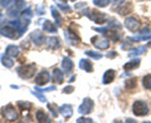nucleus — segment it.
<instances>
[{
    "mask_svg": "<svg viewBox=\"0 0 151 123\" xmlns=\"http://www.w3.org/2000/svg\"><path fill=\"white\" fill-rule=\"evenodd\" d=\"M1 64L5 68H13L14 67V60L12 59V56H9V55L5 54V55L1 56Z\"/></svg>",
    "mask_w": 151,
    "mask_h": 123,
    "instance_id": "nucleus-21",
    "label": "nucleus"
},
{
    "mask_svg": "<svg viewBox=\"0 0 151 123\" xmlns=\"http://www.w3.org/2000/svg\"><path fill=\"white\" fill-rule=\"evenodd\" d=\"M48 108L50 109V112L53 113V116H54V117L58 116V111H57V109H58V108H57V107H54L53 104H48Z\"/></svg>",
    "mask_w": 151,
    "mask_h": 123,
    "instance_id": "nucleus-34",
    "label": "nucleus"
},
{
    "mask_svg": "<svg viewBox=\"0 0 151 123\" xmlns=\"http://www.w3.org/2000/svg\"><path fill=\"white\" fill-rule=\"evenodd\" d=\"M140 59H132V60H130V61H127V63L124 65V69L125 70H127V72H130V70H134V69H136L140 65Z\"/></svg>",
    "mask_w": 151,
    "mask_h": 123,
    "instance_id": "nucleus-16",
    "label": "nucleus"
},
{
    "mask_svg": "<svg viewBox=\"0 0 151 123\" xmlns=\"http://www.w3.org/2000/svg\"><path fill=\"white\" fill-rule=\"evenodd\" d=\"M50 80V75L47 70H42L35 77V84L37 86H47Z\"/></svg>",
    "mask_w": 151,
    "mask_h": 123,
    "instance_id": "nucleus-10",
    "label": "nucleus"
},
{
    "mask_svg": "<svg viewBox=\"0 0 151 123\" xmlns=\"http://www.w3.org/2000/svg\"><path fill=\"white\" fill-rule=\"evenodd\" d=\"M86 55L91 56V58H94V59H101L102 56H103L101 53H97V51H93V50H87L86 51Z\"/></svg>",
    "mask_w": 151,
    "mask_h": 123,
    "instance_id": "nucleus-31",
    "label": "nucleus"
},
{
    "mask_svg": "<svg viewBox=\"0 0 151 123\" xmlns=\"http://www.w3.org/2000/svg\"><path fill=\"white\" fill-rule=\"evenodd\" d=\"M58 8H59V9H62L63 11H67V13L70 11V8H69L68 5H64V4H58Z\"/></svg>",
    "mask_w": 151,
    "mask_h": 123,
    "instance_id": "nucleus-36",
    "label": "nucleus"
},
{
    "mask_svg": "<svg viewBox=\"0 0 151 123\" xmlns=\"http://www.w3.org/2000/svg\"><path fill=\"white\" fill-rule=\"evenodd\" d=\"M0 34L4 35V36H6V38H9V39H14V38H17V36H20L19 31L14 26H12L10 24L3 26L1 29H0Z\"/></svg>",
    "mask_w": 151,
    "mask_h": 123,
    "instance_id": "nucleus-5",
    "label": "nucleus"
},
{
    "mask_svg": "<svg viewBox=\"0 0 151 123\" xmlns=\"http://www.w3.org/2000/svg\"><path fill=\"white\" fill-rule=\"evenodd\" d=\"M62 67H63V69H64L65 73H69L70 70L73 69V61L70 60L69 58H64V59L62 60Z\"/></svg>",
    "mask_w": 151,
    "mask_h": 123,
    "instance_id": "nucleus-23",
    "label": "nucleus"
},
{
    "mask_svg": "<svg viewBox=\"0 0 151 123\" xmlns=\"http://www.w3.org/2000/svg\"><path fill=\"white\" fill-rule=\"evenodd\" d=\"M93 106H94V103H93L92 99L91 98H86L82 102V104L78 107V112L81 113V114H88V113L92 112Z\"/></svg>",
    "mask_w": 151,
    "mask_h": 123,
    "instance_id": "nucleus-7",
    "label": "nucleus"
},
{
    "mask_svg": "<svg viewBox=\"0 0 151 123\" xmlns=\"http://www.w3.org/2000/svg\"><path fill=\"white\" fill-rule=\"evenodd\" d=\"M103 34H105V36L107 38V39H112L115 41H119L120 38H121L120 31L117 29H112V28H110V29H106L105 31H103Z\"/></svg>",
    "mask_w": 151,
    "mask_h": 123,
    "instance_id": "nucleus-12",
    "label": "nucleus"
},
{
    "mask_svg": "<svg viewBox=\"0 0 151 123\" xmlns=\"http://www.w3.org/2000/svg\"><path fill=\"white\" fill-rule=\"evenodd\" d=\"M142 86H144L145 89H149V91H151V74H147V75H145V77H144Z\"/></svg>",
    "mask_w": 151,
    "mask_h": 123,
    "instance_id": "nucleus-27",
    "label": "nucleus"
},
{
    "mask_svg": "<svg viewBox=\"0 0 151 123\" xmlns=\"http://www.w3.org/2000/svg\"><path fill=\"white\" fill-rule=\"evenodd\" d=\"M82 6H86V4H84V3H79V4H77V5H76V9L82 8Z\"/></svg>",
    "mask_w": 151,
    "mask_h": 123,
    "instance_id": "nucleus-41",
    "label": "nucleus"
},
{
    "mask_svg": "<svg viewBox=\"0 0 151 123\" xmlns=\"http://www.w3.org/2000/svg\"><path fill=\"white\" fill-rule=\"evenodd\" d=\"M145 50H146V46H140V48H136V49H134V50H131L130 53H129V55H130V56L140 55V54L145 53Z\"/></svg>",
    "mask_w": 151,
    "mask_h": 123,
    "instance_id": "nucleus-30",
    "label": "nucleus"
},
{
    "mask_svg": "<svg viewBox=\"0 0 151 123\" xmlns=\"http://www.w3.org/2000/svg\"><path fill=\"white\" fill-rule=\"evenodd\" d=\"M147 48H151V41H150V43L147 44Z\"/></svg>",
    "mask_w": 151,
    "mask_h": 123,
    "instance_id": "nucleus-45",
    "label": "nucleus"
},
{
    "mask_svg": "<svg viewBox=\"0 0 151 123\" xmlns=\"http://www.w3.org/2000/svg\"><path fill=\"white\" fill-rule=\"evenodd\" d=\"M18 107H19V109H22V111H29L30 108H32V104L29 102H23V101H19L18 102Z\"/></svg>",
    "mask_w": 151,
    "mask_h": 123,
    "instance_id": "nucleus-29",
    "label": "nucleus"
},
{
    "mask_svg": "<svg viewBox=\"0 0 151 123\" xmlns=\"http://www.w3.org/2000/svg\"><path fill=\"white\" fill-rule=\"evenodd\" d=\"M3 21H4V15L0 14V24H3Z\"/></svg>",
    "mask_w": 151,
    "mask_h": 123,
    "instance_id": "nucleus-44",
    "label": "nucleus"
},
{
    "mask_svg": "<svg viewBox=\"0 0 151 123\" xmlns=\"http://www.w3.org/2000/svg\"><path fill=\"white\" fill-rule=\"evenodd\" d=\"M110 3H111V0H93V4L98 8H106Z\"/></svg>",
    "mask_w": 151,
    "mask_h": 123,
    "instance_id": "nucleus-28",
    "label": "nucleus"
},
{
    "mask_svg": "<svg viewBox=\"0 0 151 123\" xmlns=\"http://www.w3.org/2000/svg\"><path fill=\"white\" fill-rule=\"evenodd\" d=\"M3 116L9 122H15V121H18V117H19L17 109L12 104H9V106L3 108Z\"/></svg>",
    "mask_w": 151,
    "mask_h": 123,
    "instance_id": "nucleus-4",
    "label": "nucleus"
},
{
    "mask_svg": "<svg viewBox=\"0 0 151 123\" xmlns=\"http://www.w3.org/2000/svg\"><path fill=\"white\" fill-rule=\"evenodd\" d=\"M122 3H125V0H113V4H115V5H120Z\"/></svg>",
    "mask_w": 151,
    "mask_h": 123,
    "instance_id": "nucleus-40",
    "label": "nucleus"
},
{
    "mask_svg": "<svg viewBox=\"0 0 151 123\" xmlns=\"http://www.w3.org/2000/svg\"><path fill=\"white\" fill-rule=\"evenodd\" d=\"M84 13H86V11H84ZM86 14H87V16L91 19L92 21L97 23V24H103V23H106V20H107V16L105 15V14L100 13L98 10H96V9H93V10H88Z\"/></svg>",
    "mask_w": 151,
    "mask_h": 123,
    "instance_id": "nucleus-3",
    "label": "nucleus"
},
{
    "mask_svg": "<svg viewBox=\"0 0 151 123\" xmlns=\"http://www.w3.org/2000/svg\"><path fill=\"white\" fill-rule=\"evenodd\" d=\"M117 10V13L120 14V15H127V14H130L131 11H132V5L131 4H124V5H119V8L116 9Z\"/></svg>",
    "mask_w": 151,
    "mask_h": 123,
    "instance_id": "nucleus-18",
    "label": "nucleus"
},
{
    "mask_svg": "<svg viewBox=\"0 0 151 123\" xmlns=\"http://www.w3.org/2000/svg\"><path fill=\"white\" fill-rule=\"evenodd\" d=\"M115 55H116L115 51H111V53H108V54H107V56H110V58H112V56H115Z\"/></svg>",
    "mask_w": 151,
    "mask_h": 123,
    "instance_id": "nucleus-42",
    "label": "nucleus"
},
{
    "mask_svg": "<svg viewBox=\"0 0 151 123\" xmlns=\"http://www.w3.org/2000/svg\"><path fill=\"white\" fill-rule=\"evenodd\" d=\"M64 36H65V39H67V43L70 45H77L79 43V36L76 34V33H73L72 30L64 31Z\"/></svg>",
    "mask_w": 151,
    "mask_h": 123,
    "instance_id": "nucleus-11",
    "label": "nucleus"
},
{
    "mask_svg": "<svg viewBox=\"0 0 151 123\" xmlns=\"http://www.w3.org/2000/svg\"><path fill=\"white\" fill-rule=\"evenodd\" d=\"M33 94H35V97H38V98H39V101H40V102H45V101H47V99H45V97L43 96V94H40V93L38 92V91L33 92Z\"/></svg>",
    "mask_w": 151,
    "mask_h": 123,
    "instance_id": "nucleus-35",
    "label": "nucleus"
},
{
    "mask_svg": "<svg viewBox=\"0 0 151 123\" xmlns=\"http://www.w3.org/2000/svg\"><path fill=\"white\" fill-rule=\"evenodd\" d=\"M30 39L37 46H40V45H43L45 43L47 38L43 35V33H40L39 30H34V31L30 33Z\"/></svg>",
    "mask_w": 151,
    "mask_h": 123,
    "instance_id": "nucleus-9",
    "label": "nucleus"
},
{
    "mask_svg": "<svg viewBox=\"0 0 151 123\" xmlns=\"http://www.w3.org/2000/svg\"><path fill=\"white\" fill-rule=\"evenodd\" d=\"M72 1H76V0H72Z\"/></svg>",
    "mask_w": 151,
    "mask_h": 123,
    "instance_id": "nucleus-47",
    "label": "nucleus"
},
{
    "mask_svg": "<svg viewBox=\"0 0 151 123\" xmlns=\"http://www.w3.org/2000/svg\"><path fill=\"white\" fill-rule=\"evenodd\" d=\"M74 80H76V75H73V77H70V79H69V83L74 82Z\"/></svg>",
    "mask_w": 151,
    "mask_h": 123,
    "instance_id": "nucleus-43",
    "label": "nucleus"
},
{
    "mask_svg": "<svg viewBox=\"0 0 151 123\" xmlns=\"http://www.w3.org/2000/svg\"><path fill=\"white\" fill-rule=\"evenodd\" d=\"M5 54L12 56V58H17V56L19 55V48L17 45H8L6 50H5Z\"/></svg>",
    "mask_w": 151,
    "mask_h": 123,
    "instance_id": "nucleus-20",
    "label": "nucleus"
},
{
    "mask_svg": "<svg viewBox=\"0 0 151 123\" xmlns=\"http://www.w3.org/2000/svg\"><path fill=\"white\" fill-rule=\"evenodd\" d=\"M74 91V88L72 87V86H68V87H65L64 89H63V93H67V94H69V93H72Z\"/></svg>",
    "mask_w": 151,
    "mask_h": 123,
    "instance_id": "nucleus-37",
    "label": "nucleus"
},
{
    "mask_svg": "<svg viewBox=\"0 0 151 123\" xmlns=\"http://www.w3.org/2000/svg\"><path fill=\"white\" fill-rule=\"evenodd\" d=\"M35 70H37V65L34 63H30V64H25V65L19 67L18 68V74L24 79H29L32 77H34Z\"/></svg>",
    "mask_w": 151,
    "mask_h": 123,
    "instance_id": "nucleus-1",
    "label": "nucleus"
},
{
    "mask_svg": "<svg viewBox=\"0 0 151 123\" xmlns=\"http://www.w3.org/2000/svg\"><path fill=\"white\" fill-rule=\"evenodd\" d=\"M59 112L64 118H69L73 114V107L70 104H63L59 107Z\"/></svg>",
    "mask_w": 151,
    "mask_h": 123,
    "instance_id": "nucleus-15",
    "label": "nucleus"
},
{
    "mask_svg": "<svg viewBox=\"0 0 151 123\" xmlns=\"http://www.w3.org/2000/svg\"><path fill=\"white\" fill-rule=\"evenodd\" d=\"M63 79H64V73L60 69L54 68L53 69V80H54L57 84H60V83L63 82Z\"/></svg>",
    "mask_w": 151,
    "mask_h": 123,
    "instance_id": "nucleus-17",
    "label": "nucleus"
},
{
    "mask_svg": "<svg viewBox=\"0 0 151 123\" xmlns=\"http://www.w3.org/2000/svg\"><path fill=\"white\" fill-rule=\"evenodd\" d=\"M59 39L57 36H50V38H47L45 40V46L50 50H54V49H58L59 48Z\"/></svg>",
    "mask_w": 151,
    "mask_h": 123,
    "instance_id": "nucleus-13",
    "label": "nucleus"
},
{
    "mask_svg": "<svg viewBox=\"0 0 151 123\" xmlns=\"http://www.w3.org/2000/svg\"><path fill=\"white\" fill-rule=\"evenodd\" d=\"M116 77V72H115V69H108L105 72V74H103V80H102V83L103 84H110L113 82V79H115Z\"/></svg>",
    "mask_w": 151,
    "mask_h": 123,
    "instance_id": "nucleus-14",
    "label": "nucleus"
},
{
    "mask_svg": "<svg viewBox=\"0 0 151 123\" xmlns=\"http://www.w3.org/2000/svg\"><path fill=\"white\" fill-rule=\"evenodd\" d=\"M132 112H134L135 116L137 117H144L149 113V106L147 103L144 101H136L134 104H132Z\"/></svg>",
    "mask_w": 151,
    "mask_h": 123,
    "instance_id": "nucleus-2",
    "label": "nucleus"
},
{
    "mask_svg": "<svg viewBox=\"0 0 151 123\" xmlns=\"http://www.w3.org/2000/svg\"><path fill=\"white\" fill-rule=\"evenodd\" d=\"M43 30L48 31V33H55L57 31V25H54L53 23L49 21V20H45L43 23Z\"/></svg>",
    "mask_w": 151,
    "mask_h": 123,
    "instance_id": "nucleus-22",
    "label": "nucleus"
},
{
    "mask_svg": "<svg viewBox=\"0 0 151 123\" xmlns=\"http://www.w3.org/2000/svg\"><path fill=\"white\" fill-rule=\"evenodd\" d=\"M37 14H39V15L44 14V9H43V6H38V9H37Z\"/></svg>",
    "mask_w": 151,
    "mask_h": 123,
    "instance_id": "nucleus-39",
    "label": "nucleus"
},
{
    "mask_svg": "<svg viewBox=\"0 0 151 123\" xmlns=\"http://www.w3.org/2000/svg\"><path fill=\"white\" fill-rule=\"evenodd\" d=\"M60 1H63V3H65V1H67V0H60Z\"/></svg>",
    "mask_w": 151,
    "mask_h": 123,
    "instance_id": "nucleus-46",
    "label": "nucleus"
},
{
    "mask_svg": "<svg viewBox=\"0 0 151 123\" xmlns=\"http://www.w3.org/2000/svg\"><path fill=\"white\" fill-rule=\"evenodd\" d=\"M125 26L130 31H139L140 29V21L135 16H129L125 19Z\"/></svg>",
    "mask_w": 151,
    "mask_h": 123,
    "instance_id": "nucleus-8",
    "label": "nucleus"
},
{
    "mask_svg": "<svg viewBox=\"0 0 151 123\" xmlns=\"http://www.w3.org/2000/svg\"><path fill=\"white\" fill-rule=\"evenodd\" d=\"M14 5L23 10V9H25V1L24 0H14Z\"/></svg>",
    "mask_w": 151,
    "mask_h": 123,
    "instance_id": "nucleus-33",
    "label": "nucleus"
},
{
    "mask_svg": "<svg viewBox=\"0 0 151 123\" xmlns=\"http://www.w3.org/2000/svg\"><path fill=\"white\" fill-rule=\"evenodd\" d=\"M91 43L96 46L97 49H101V50H105L107 49L108 46H110V41H108V39L105 36V38H98V36H93Z\"/></svg>",
    "mask_w": 151,
    "mask_h": 123,
    "instance_id": "nucleus-6",
    "label": "nucleus"
},
{
    "mask_svg": "<svg viewBox=\"0 0 151 123\" xmlns=\"http://www.w3.org/2000/svg\"><path fill=\"white\" fill-rule=\"evenodd\" d=\"M79 68L86 70V72H88V73L93 72V65L88 59H82L81 61H79Z\"/></svg>",
    "mask_w": 151,
    "mask_h": 123,
    "instance_id": "nucleus-19",
    "label": "nucleus"
},
{
    "mask_svg": "<svg viewBox=\"0 0 151 123\" xmlns=\"http://www.w3.org/2000/svg\"><path fill=\"white\" fill-rule=\"evenodd\" d=\"M136 86H137V80L136 78H130V79H126L125 82V87L126 89H129V91H132V89H135Z\"/></svg>",
    "mask_w": 151,
    "mask_h": 123,
    "instance_id": "nucleus-25",
    "label": "nucleus"
},
{
    "mask_svg": "<svg viewBox=\"0 0 151 123\" xmlns=\"http://www.w3.org/2000/svg\"><path fill=\"white\" fill-rule=\"evenodd\" d=\"M52 15L54 16V19H55V25L57 26H60L62 25V18H60V15H59V13H58V10H57L55 8H52Z\"/></svg>",
    "mask_w": 151,
    "mask_h": 123,
    "instance_id": "nucleus-26",
    "label": "nucleus"
},
{
    "mask_svg": "<svg viewBox=\"0 0 151 123\" xmlns=\"http://www.w3.org/2000/svg\"><path fill=\"white\" fill-rule=\"evenodd\" d=\"M14 4V0H0V6L9 9Z\"/></svg>",
    "mask_w": 151,
    "mask_h": 123,
    "instance_id": "nucleus-32",
    "label": "nucleus"
},
{
    "mask_svg": "<svg viewBox=\"0 0 151 123\" xmlns=\"http://www.w3.org/2000/svg\"><path fill=\"white\" fill-rule=\"evenodd\" d=\"M35 118L38 122H49V118L48 116L45 114V112L43 109H38L35 113Z\"/></svg>",
    "mask_w": 151,
    "mask_h": 123,
    "instance_id": "nucleus-24",
    "label": "nucleus"
},
{
    "mask_svg": "<svg viewBox=\"0 0 151 123\" xmlns=\"http://www.w3.org/2000/svg\"><path fill=\"white\" fill-rule=\"evenodd\" d=\"M77 122L78 123H82V122H89V123H91L92 122V119H91V118H79V119H77Z\"/></svg>",
    "mask_w": 151,
    "mask_h": 123,
    "instance_id": "nucleus-38",
    "label": "nucleus"
}]
</instances>
